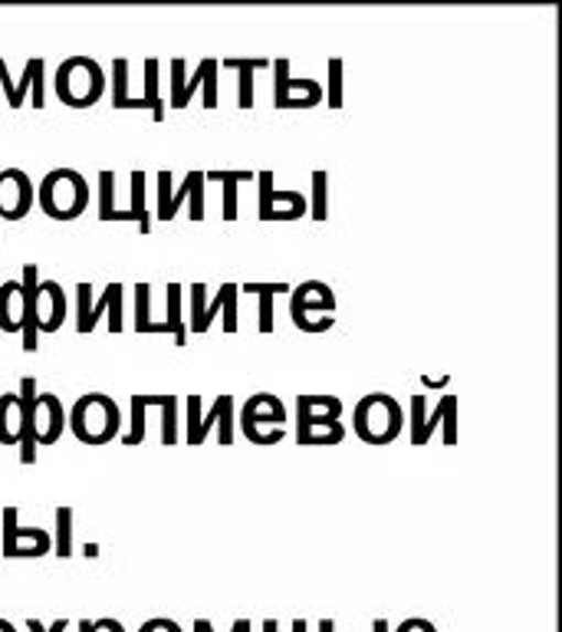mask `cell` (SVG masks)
Wrapping results in <instances>:
<instances>
[{
	"label": "cell",
	"instance_id": "obj_1",
	"mask_svg": "<svg viewBox=\"0 0 562 632\" xmlns=\"http://www.w3.org/2000/svg\"><path fill=\"white\" fill-rule=\"evenodd\" d=\"M36 202L46 217L53 221H76L89 208V182L76 169H53L43 175V182L33 189Z\"/></svg>",
	"mask_w": 562,
	"mask_h": 632
},
{
	"label": "cell",
	"instance_id": "obj_2",
	"mask_svg": "<svg viewBox=\"0 0 562 632\" xmlns=\"http://www.w3.org/2000/svg\"><path fill=\"white\" fill-rule=\"evenodd\" d=\"M296 441L303 448H316V444H339L346 438L343 428V399L336 396H296Z\"/></svg>",
	"mask_w": 562,
	"mask_h": 632
},
{
	"label": "cell",
	"instance_id": "obj_3",
	"mask_svg": "<svg viewBox=\"0 0 562 632\" xmlns=\"http://www.w3.org/2000/svg\"><path fill=\"white\" fill-rule=\"evenodd\" d=\"M66 425L73 428V435L83 444H109L122 428V416H119V406L112 396L89 393V396L76 399V406L66 416Z\"/></svg>",
	"mask_w": 562,
	"mask_h": 632
},
{
	"label": "cell",
	"instance_id": "obj_4",
	"mask_svg": "<svg viewBox=\"0 0 562 632\" xmlns=\"http://www.w3.org/2000/svg\"><path fill=\"white\" fill-rule=\"evenodd\" d=\"M106 93V73L89 56H69L56 69V96L69 109H89Z\"/></svg>",
	"mask_w": 562,
	"mask_h": 632
},
{
	"label": "cell",
	"instance_id": "obj_5",
	"mask_svg": "<svg viewBox=\"0 0 562 632\" xmlns=\"http://www.w3.org/2000/svg\"><path fill=\"white\" fill-rule=\"evenodd\" d=\"M353 428L366 444H391L404 428V409L388 393H372L353 409Z\"/></svg>",
	"mask_w": 562,
	"mask_h": 632
},
{
	"label": "cell",
	"instance_id": "obj_6",
	"mask_svg": "<svg viewBox=\"0 0 562 632\" xmlns=\"http://www.w3.org/2000/svg\"><path fill=\"white\" fill-rule=\"evenodd\" d=\"M336 293L323 280H306L290 290V317L303 333H326L336 326Z\"/></svg>",
	"mask_w": 562,
	"mask_h": 632
},
{
	"label": "cell",
	"instance_id": "obj_7",
	"mask_svg": "<svg viewBox=\"0 0 562 632\" xmlns=\"http://www.w3.org/2000/svg\"><path fill=\"white\" fill-rule=\"evenodd\" d=\"M240 431L253 444H277L287 438V406L280 396L257 393L240 409Z\"/></svg>",
	"mask_w": 562,
	"mask_h": 632
},
{
	"label": "cell",
	"instance_id": "obj_8",
	"mask_svg": "<svg viewBox=\"0 0 562 632\" xmlns=\"http://www.w3.org/2000/svg\"><path fill=\"white\" fill-rule=\"evenodd\" d=\"M217 73L220 63L217 60H201L194 76H187L185 60H172V79H169V99L172 109H185L187 103L194 99V93L201 89V103L204 109H217Z\"/></svg>",
	"mask_w": 562,
	"mask_h": 632
},
{
	"label": "cell",
	"instance_id": "obj_9",
	"mask_svg": "<svg viewBox=\"0 0 562 632\" xmlns=\"http://www.w3.org/2000/svg\"><path fill=\"white\" fill-rule=\"evenodd\" d=\"M434 428H444V444L457 441V396L444 393L434 413L424 396H411V444H428Z\"/></svg>",
	"mask_w": 562,
	"mask_h": 632
},
{
	"label": "cell",
	"instance_id": "obj_10",
	"mask_svg": "<svg viewBox=\"0 0 562 632\" xmlns=\"http://www.w3.org/2000/svg\"><path fill=\"white\" fill-rule=\"evenodd\" d=\"M76 300H79V313H76V333H93L99 317L109 313V330L122 333L126 320H122V283H109L102 290V297L93 303V287L89 283H76Z\"/></svg>",
	"mask_w": 562,
	"mask_h": 632
},
{
	"label": "cell",
	"instance_id": "obj_11",
	"mask_svg": "<svg viewBox=\"0 0 562 632\" xmlns=\"http://www.w3.org/2000/svg\"><path fill=\"white\" fill-rule=\"evenodd\" d=\"M3 557L7 560H26V557H43L53 550V537L40 527H20V511L3 507Z\"/></svg>",
	"mask_w": 562,
	"mask_h": 632
},
{
	"label": "cell",
	"instance_id": "obj_12",
	"mask_svg": "<svg viewBox=\"0 0 562 632\" xmlns=\"http://www.w3.org/2000/svg\"><path fill=\"white\" fill-rule=\"evenodd\" d=\"M273 106L277 109H313L323 103V86L316 79H293L290 60H273Z\"/></svg>",
	"mask_w": 562,
	"mask_h": 632
},
{
	"label": "cell",
	"instance_id": "obj_13",
	"mask_svg": "<svg viewBox=\"0 0 562 632\" xmlns=\"http://www.w3.org/2000/svg\"><path fill=\"white\" fill-rule=\"evenodd\" d=\"M36 202L33 182L23 169L0 172V221H23Z\"/></svg>",
	"mask_w": 562,
	"mask_h": 632
},
{
	"label": "cell",
	"instance_id": "obj_14",
	"mask_svg": "<svg viewBox=\"0 0 562 632\" xmlns=\"http://www.w3.org/2000/svg\"><path fill=\"white\" fill-rule=\"evenodd\" d=\"M260 182V221H300L306 214V199L300 192H277L273 172H257Z\"/></svg>",
	"mask_w": 562,
	"mask_h": 632
},
{
	"label": "cell",
	"instance_id": "obj_15",
	"mask_svg": "<svg viewBox=\"0 0 562 632\" xmlns=\"http://www.w3.org/2000/svg\"><path fill=\"white\" fill-rule=\"evenodd\" d=\"M63 428H66V413H63L60 396L40 393V396H36V406H33V438H36V444H53V441H60Z\"/></svg>",
	"mask_w": 562,
	"mask_h": 632
},
{
	"label": "cell",
	"instance_id": "obj_16",
	"mask_svg": "<svg viewBox=\"0 0 562 632\" xmlns=\"http://www.w3.org/2000/svg\"><path fill=\"white\" fill-rule=\"evenodd\" d=\"M66 320V293L56 280L36 283V330L56 333Z\"/></svg>",
	"mask_w": 562,
	"mask_h": 632
},
{
	"label": "cell",
	"instance_id": "obj_17",
	"mask_svg": "<svg viewBox=\"0 0 562 632\" xmlns=\"http://www.w3.org/2000/svg\"><path fill=\"white\" fill-rule=\"evenodd\" d=\"M204 182V172H197V169H191L185 175V185L179 189V192H172V172L165 169V172H159V217L162 221H175V214L179 208L185 205L187 199H191V192L197 189Z\"/></svg>",
	"mask_w": 562,
	"mask_h": 632
},
{
	"label": "cell",
	"instance_id": "obj_18",
	"mask_svg": "<svg viewBox=\"0 0 562 632\" xmlns=\"http://www.w3.org/2000/svg\"><path fill=\"white\" fill-rule=\"evenodd\" d=\"M36 283H40V274H36V264H26L23 267V353H36L40 346V330H36Z\"/></svg>",
	"mask_w": 562,
	"mask_h": 632
},
{
	"label": "cell",
	"instance_id": "obj_19",
	"mask_svg": "<svg viewBox=\"0 0 562 632\" xmlns=\"http://www.w3.org/2000/svg\"><path fill=\"white\" fill-rule=\"evenodd\" d=\"M270 63H273V60H263V56H253V60H247V56H227V60H220L224 69H234V73H237V106H240V109H253V76H257L260 69H270Z\"/></svg>",
	"mask_w": 562,
	"mask_h": 632
},
{
	"label": "cell",
	"instance_id": "obj_20",
	"mask_svg": "<svg viewBox=\"0 0 562 632\" xmlns=\"http://www.w3.org/2000/svg\"><path fill=\"white\" fill-rule=\"evenodd\" d=\"M43 69H46V63H43L40 56H36V60H26L23 79L13 86V83H10V69H7V63L0 60V96H7L10 109H20V106H23V96L33 89V83H43Z\"/></svg>",
	"mask_w": 562,
	"mask_h": 632
},
{
	"label": "cell",
	"instance_id": "obj_21",
	"mask_svg": "<svg viewBox=\"0 0 562 632\" xmlns=\"http://www.w3.org/2000/svg\"><path fill=\"white\" fill-rule=\"evenodd\" d=\"M20 403H23V435H20V461L33 464L36 461V438H33V406H36V379L20 383Z\"/></svg>",
	"mask_w": 562,
	"mask_h": 632
},
{
	"label": "cell",
	"instance_id": "obj_22",
	"mask_svg": "<svg viewBox=\"0 0 562 632\" xmlns=\"http://www.w3.org/2000/svg\"><path fill=\"white\" fill-rule=\"evenodd\" d=\"M0 330L3 333L23 330V287H20V280L0 283Z\"/></svg>",
	"mask_w": 562,
	"mask_h": 632
},
{
	"label": "cell",
	"instance_id": "obj_23",
	"mask_svg": "<svg viewBox=\"0 0 562 632\" xmlns=\"http://www.w3.org/2000/svg\"><path fill=\"white\" fill-rule=\"evenodd\" d=\"M23 435V403L20 393L0 396V444H20Z\"/></svg>",
	"mask_w": 562,
	"mask_h": 632
},
{
	"label": "cell",
	"instance_id": "obj_24",
	"mask_svg": "<svg viewBox=\"0 0 562 632\" xmlns=\"http://www.w3.org/2000/svg\"><path fill=\"white\" fill-rule=\"evenodd\" d=\"M112 221H136L142 234L152 231V214L145 211V172H142V169L132 172V208L116 211Z\"/></svg>",
	"mask_w": 562,
	"mask_h": 632
},
{
	"label": "cell",
	"instance_id": "obj_25",
	"mask_svg": "<svg viewBox=\"0 0 562 632\" xmlns=\"http://www.w3.org/2000/svg\"><path fill=\"white\" fill-rule=\"evenodd\" d=\"M240 293H257L260 297V333H273V297L277 293H290V283H244L237 287Z\"/></svg>",
	"mask_w": 562,
	"mask_h": 632
},
{
	"label": "cell",
	"instance_id": "obj_26",
	"mask_svg": "<svg viewBox=\"0 0 562 632\" xmlns=\"http://www.w3.org/2000/svg\"><path fill=\"white\" fill-rule=\"evenodd\" d=\"M253 172H207L204 182H220L224 192V221H237V185L240 182H253Z\"/></svg>",
	"mask_w": 562,
	"mask_h": 632
},
{
	"label": "cell",
	"instance_id": "obj_27",
	"mask_svg": "<svg viewBox=\"0 0 562 632\" xmlns=\"http://www.w3.org/2000/svg\"><path fill=\"white\" fill-rule=\"evenodd\" d=\"M152 287L149 283H136V333L142 336H155V333H169L165 320H152Z\"/></svg>",
	"mask_w": 562,
	"mask_h": 632
},
{
	"label": "cell",
	"instance_id": "obj_28",
	"mask_svg": "<svg viewBox=\"0 0 562 632\" xmlns=\"http://www.w3.org/2000/svg\"><path fill=\"white\" fill-rule=\"evenodd\" d=\"M112 109H145L142 99L129 96V60L119 56L112 63Z\"/></svg>",
	"mask_w": 562,
	"mask_h": 632
},
{
	"label": "cell",
	"instance_id": "obj_29",
	"mask_svg": "<svg viewBox=\"0 0 562 632\" xmlns=\"http://www.w3.org/2000/svg\"><path fill=\"white\" fill-rule=\"evenodd\" d=\"M182 283H169V320H165V326H169V336L175 340V346H187V326H185V317H182Z\"/></svg>",
	"mask_w": 562,
	"mask_h": 632
},
{
	"label": "cell",
	"instance_id": "obj_30",
	"mask_svg": "<svg viewBox=\"0 0 562 632\" xmlns=\"http://www.w3.org/2000/svg\"><path fill=\"white\" fill-rule=\"evenodd\" d=\"M159 60H145V89H142V106L145 109H152V116H155V122H162L165 119V106H162V93H159Z\"/></svg>",
	"mask_w": 562,
	"mask_h": 632
},
{
	"label": "cell",
	"instance_id": "obj_31",
	"mask_svg": "<svg viewBox=\"0 0 562 632\" xmlns=\"http://www.w3.org/2000/svg\"><path fill=\"white\" fill-rule=\"evenodd\" d=\"M53 517H56L53 554H56L60 560H69V557H73V507H56Z\"/></svg>",
	"mask_w": 562,
	"mask_h": 632
},
{
	"label": "cell",
	"instance_id": "obj_32",
	"mask_svg": "<svg viewBox=\"0 0 562 632\" xmlns=\"http://www.w3.org/2000/svg\"><path fill=\"white\" fill-rule=\"evenodd\" d=\"M187 333H207L210 320H207V287L194 283L191 287V317H187Z\"/></svg>",
	"mask_w": 562,
	"mask_h": 632
},
{
	"label": "cell",
	"instance_id": "obj_33",
	"mask_svg": "<svg viewBox=\"0 0 562 632\" xmlns=\"http://www.w3.org/2000/svg\"><path fill=\"white\" fill-rule=\"evenodd\" d=\"M179 396H159V409H162V444H175L179 441Z\"/></svg>",
	"mask_w": 562,
	"mask_h": 632
},
{
	"label": "cell",
	"instance_id": "obj_34",
	"mask_svg": "<svg viewBox=\"0 0 562 632\" xmlns=\"http://www.w3.org/2000/svg\"><path fill=\"white\" fill-rule=\"evenodd\" d=\"M306 208H310V214H313L316 221H326V217H329V175H326L323 169L313 172V202H310Z\"/></svg>",
	"mask_w": 562,
	"mask_h": 632
},
{
	"label": "cell",
	"instance_id": "obj_35",
	"mask_svg": "<svg viewBox=\"0 0 562 632\" xmlns=\"http://www.w3.org/2000/svg\"><path fill=\"white\" fill-rule=\"evenodd\" d=\"M323 99L329 109H343V60L339 56L329 60V79H326Z\"/></svg>",
	"mask_w": 562,
	"mask_h": 632
},
{
	"label": "cell",
	"instance_id": "obj_36",
	"mask_svg": "<svg viewBox=\"0 0 562 632\" xmlns=\"http://www.w3.org/2000/svg\"><path fill=\"white\" fill-rule=\"evenodd\" d=\"M116 172H99V217L112 221L116 217Z\"/></svg>",
	"mask_w": 562,
	"mask_h": 632
},
{
	"label": "cell",
	"instance_id": "obj_37",
	"mask_svg": "<svg viewBox=\"0 0 562 632\" xmlns=\"http://www.w3.org/2000/svg\"><path fill=\"white\" fill-rule=\"evenodd\" d=\"M145 396H132V419H129V431L122 435V444H142L145 438Z\"/></svg>",
	"mask_w": 562,
	"mask_h": 632
},
{
	"label": "cell",
	"instance_id": "obj_38",
	"mask_svg": "<svg viewBox=\"0 0 562 632\" xmlns=\"http://www.w3.org/2000/svg\"><path fill=\"white\" fill-rule=\"evenodd\" d=\"M217 297H220V313H224V333H237V297H240L237 283H224L217 290Z\"/></svg>",
	"mask_w": 562,
	"mask_h": 632
},
{
	"label": "cell",
	"instance_id": "obj_39",
	"mask_svg": "<svg viewBox=\"0 0 562 632\" xmlns=\"http://www.w3.org/2000/svg\"><path fill=\"white\" fill-rule=\"evenodd\" d=\"M224 399H227V396H217V399H214V406H210V413H207V416H201V421H197V428H194V435L187 438V444H194V448H197V444H204V441H207V435H210V428H214V425H217V419H220V409H224Z\"/></svg>",
	"mask_w": 562,
	"mask_h": 632
},
{
	"label": "cell",
	"instance_id": "obj_40",
	"mask_svg": "<svg viewBox=\"0 0 562 632\" xmlns=\"http://www.w3.org/2000/svg\"><path fill=\"white\" fill-rule=\"evenodd\" d=\"M217 438H220V444L234 441V396L224 399V409H220V419H217Z\"/></svg>",
	"mask_w": 562,
	"mask_h": 632
},
{
	"label": "cell",
	"instance_id": "obj_41",
	"mask_svg": "<svg viewBox=\"0 0 562 632\" xmlns=\"http://www.w3.org/2000/svg\"><path fill=\"white\" fill-rule=\"evenodd\" d=\"M185 406H187V435L191 438L194 435V428H197V421H201V396H185Z\"/></svg>",
	"mask_w": 562,
	"mask_h": 632
},
{
	"label": "cell",
	"instance_id": "obj_42",
	"mask_svg": "<svg viewBox=\"0 0 562 632\" xmlns=\"http://www.w3.org/2000/svg\"><path fill=\"white\" fill-rule=\"evenodd\" d=\"M139 632H182V626L175 623V620H165V617H155V620H149V623H142V630Z\"/></svg>",
	"mask_w": 562,
	"mask_h": 632
},
{
	"label": "cell",
	"instance_id": "obj_43",
	"mask_svg": "<svg viewBox=\"0 0 562 632\" xmlns=\"http://www.w3.org/2000/svg\"><path fill=\"white\" fill-rule=\"evenodd\" d=\"M26 630H30V632H66V630H69V620H66V617H60V620H56V623H53L50 630H46V626H43L40 620H26Z\"/></svg>",
	"mask_w": 562,
	"mask_h": 632
},
{
	"label": "cell",
	"instance_id": "obj_44",
	"mask_svg": "<svg viewBox=\"0 0 562 632\" xmlns=\"http://www.w3.org/2000/svg\"><path fill=\"white\" fill-rule=\"evenodd\" d=\"M395 632H437V630H434V623H428V620H418V617H414V620H404V623H401Z\"/></svg>",
	"mask_w": 562,
	"mask_h": 632
},
{
	"label": "cell",
	"instance_id": "obj_45",
	"mask_svg": "<svg viewBox=\"0 0 562 632\" xmlns=\"http://www.w3.org/2000/svg\"><path fill=\"white\" fill-rule=\"evenodd\" d=\"M194 632H214V626L207 620H197L194 623ZM230 632H250V620H234V630Z\"/></svg>",
	"mask_w": 562,
	"mask_h": 632
},
{
	"label": "cell",
	"instance_id": "obj_46",
	"mask_svg": "<svg viewBox=\"0 0 562 632\" xmlns=\"http://www.w3.org/2000/svg\"><path fill=\"white\" fill-rule=\"evenodd\" d=\"M89 632H126V626H122L119 620H112V617H102V620L93 623V630Z\"/></svg>",
	"mask_w": 562,
	"mask_h": 632
},
{
	"label": "cell",
	"instance_id": "obj_47",
	"mask_svg": "<svg viewBox=\"0 0 562 632\" xmlns=\"http://www.w3.org/2000/svg\"><path fill=\"white\" fill-rule=\"evenodd\" d=\"M421 386H424V389H447V386H451V376H441V379L421 376Z\"/></svg>",
	"mask_w": 562,
	"mask_h": 632
},
{
	"label": "cell",
	"instance_id": "obj_48",
	"mask_svg": "<svg viewBox=\"0 0 562 632\" xmlns=\"http://www.w3.org/2000/svg\"><path fill=\"white\" fill-rule=\"evenodd\" d=\"M306 620H293V632H306ZM263 632H280L277 630V620H263Z\"/></svg>",
	"mask_w": 562,
	"mask_h": 632
},
{
	"label": "cell",
	"instance_id": "obj_49",
	"mask_svg": "<svg viewBox=\"0 0 562 632\" xmlns=\"http://www.w3.org/2000/svg\"><path fill=\"white\" fill-rule=\"evenodd\" d=\"M83 554H86L89 560H96V557H99V544H86V547H83Z\"/></svg>",
	"mask_w": 562,
	"mask_h": 632
},
{
	"label": "cell",
	"instance_id": "obj_50",
	"mask_svg": "<svg viewBox=\"0 0 562 632\" xmlns=\"http://www.w3.org/2000/svg\"><path fill=\"white\" fill-rule=\"evenodd\" d=\"M372 632H391V626H388L385 620H375V623H372Z\"/></svg>",
	"mask_w": 562,
	"mask_h": 632
},
{
	"label": "cell",
	"instance_id": "obj_51",
	"mask_svg": "<svg viewBox=\"0 0 562 632\" xmlns=\"http://www.w3.org/2000/svg\"><path fill=\"white\" fill-rule=\"evenodd\" d=\"M320 632H336V623H333V620H323V623H320Z\"/></svg>",
	"mask_w": 562,
	"mask_h": 632
},
{
	"label": "cell",
	"instance_id": "obj_52",
	"mask_svg": "<svg viewBox=\"0 0 562 632\" xmlns=\"http://www.w3.org/2000/svg\"><path fill=\"white\" fill-rule=\"evenodd\" d=\"M0 632H17V626L10 620H0Z\"/></svg>",
	"mask_w": 562,
	"mask_h": 632
},
{
	"label": "cell",
	"instance_id": "obj_53",
	"mask_svg": "<svg viewBox=\"0 0 562 632\" xmlns=\"http://www.w3.org/2000/svg\"><path fill=\"white\" fill-rule=\"evenodd\" d=\"M76 630L89 632V630H93V623H89V620H79V623H76Z\"/></svg>",
	"mask_w": 562,
	"mask_h": 632
}]
</instances>
